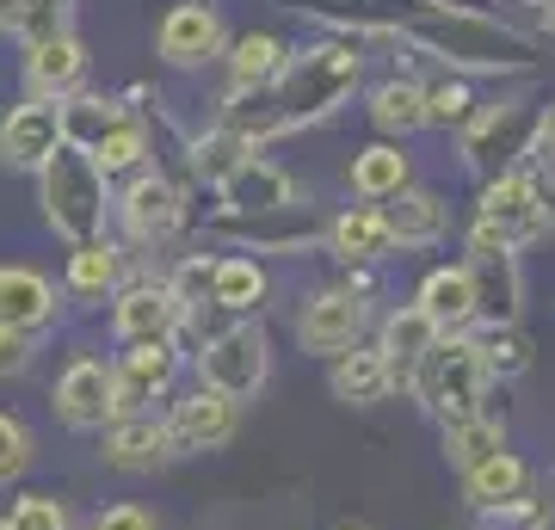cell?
Masks as SVG:
<instances>
[{
	"label": "cell",
	"instance_id": "obj_40",
	"mask_svg": "<svg viewBox=\"0 0 555 530\" xmlns=\"http://www.w3.org/2000/svg\"><path fill=\"white\" fill-rule=\"evenodd\" d=\"M481 364H488V376L494 371H525V346H518V339H494V346H481Z\"/></svg>",
	"mask_w": 555,
	"mask_h": 530
},
{
	"label": "cell",
	"instance_id": "obj_17",
	"mask_svg": "<svg viewBox=\"0 0 555 530\" xmlns=\"http://www.w3.org/2000/svg\"><path fill=\"white\" fill-rule=\"evenodd\" d=\"M377 217H383V229H389V241H401V247H420V241L444 235V204H438L433 192H408V185H401Z\"/></svg>",
	"mask_w": 555,
	"mask_h": 530
},
{
	"label": "cell",
	"instance_id": "obj_23",
	"mask_svg": "<svg viewBox=\"0 0 555 530\" xmlns=\"http://www.w3.org/2000/svg\"><path fill=\"white\" fill-rule=\"evenodd\" d=\"M525 488H531V469H525L513 451H500V456H488L481 469H469V500H476V506H500V512H506V506L525 500Z\"/></svg>",
	"mask_w": 555,
	"mask_h": 530
},
{
	"label": "cell",
	"instance_id": "obj_45",
	"mask_svg": "<svg viewBox=\"0 0 555 530\" xmlns=\"http://www.w3.org/2000/svg\"><path fill=\"white\" fill-rule=\"evenodd\" d=\"M346 530H352V525H346Z\"/></svg>",
	"mask_w": 555,
	"mask_h": 530
},
{
	"label": "cell",
	"instance_id": "obj_41",
	"mask_svg": "<svg viewBox=\"0 0 555 530\" xmlns=\"http://www.w3.org/2000/svg\"><path fill=\"white\" fill-rule=\"evenodd\" d=\"M93 530H155V518H149L142 506H112V512L93 518Z\"/></svg>",
	"mask_w": 555,
	"mask_h": 530
},
{
	"label": "cell",
	"instance_id": "obj_39",
	"mask_svg": "<svg viewBox=\"0 0 555 530\" xmlns=\"http://www.w3.org/2000/svg\"><path fill=\"white\" fill-rule=\"evenodd\" d=\"M31 364V339L20 327H0V376H20Z\"/></svg>",
	"mask_w": 555,
	"mask_h": 530
},
{
	"label": "cell",
	"instance_id": "obj_29",
	"mask_svg": "<svg viewBox=\"0 0 555 530\" xmlns=\"http://www.w3.org/2000/svg\"><path fill=\"white\" fill-rule=\"evenodd\" d=\"M371 118L383 124V130H420L426 124V87H414V80H389V87H377V99H371Z\"/></svg>",
	"mask_w": 555,
	"mask_h": 530
},
{
	"label": "cell",
	"instance_id": "obj_25",
	"mask_svg": "<svg viewBox=\"0 0 555 530\" xmlns=\"http://www.w3.org/2000/svg\"><path fill=\"white\" fill-rule=\"evenodd\" d=\"M118 124H124V112L118 105H105V99H75V105H62V142L80 148V155H93Z\"/></svg>",
	"mask_w": 555,
	"mask_h": 530
},
{
	"label": "cell",
	"instance_id": "obj_14",
	"mask_svg": "<svg viewBox=\"0 0 555 530\" xmlns=\"http://www.w3.org/2000/svg\"><path fill=\"white\" fill-rule=\"evenodd\" d=\"M222 197H229V204H235L241 217H272V210H291V179L278 173V167H266V160H241L235 173L222 179Z\"/></svg>",
	"mask_w": 555,
	"mask_h": 530
},
{
	"label": "cell",
	"instance_id": "obj_8",
	"mask_svg": "<svg viewBox=\"0 0 555 530\" xmlns=\"http://www.w3.org/2000/svg\"><path fill=\"white\" fill-rule=\"evenodd\" d=\"M62 148V105L56 99H31L0 124V167H43Z\"/></svg>",
	"mask_w": 555,
	"mask_h": 530
},
{
	"label": "cell",
	"instance_id": "obj_18",
	"mask_svg": "<svg viewBox=\"0 0 555 530\" xmlns=\"http://www.w3.org/2000/svg\"><path fill=\"white\" fill-rule=\"evenodd\" d=\"M167 451H173V438H167V426H160V419H149V413L118 419V426H112V438H105V456H112L118 469H155Z\"/></svg>",
	"mask_w": 555,
	"mask_h": 530
},
{
	"label": "cell",
	"instance_id": "obj_27",
	"mask_svg": "<svg viewBox=\"0 0 555 530\" xmlns=\"http://www.w3.org/2000/svg\"><path fill=\"white\" fill-rule=\"evenodd\" d=\"M259 296H266V272H259L254 259H222L217 272H210V302L217 309H254Z\"/></svg>",
	"mask_w": 555,
	"mask_h": 530
},
{
	"label": "cell",
	"instance_id": "obj_2",
	"mask_svg": "<svg viewBox=\"0 0 555 530\" xmlns=\"http://www.w3.org/2000/svg\"><path fill=\"white\" fill-rule=\"evenodd\" d=\"M426 50H438L444 62H469V68H525L531 62V43L500 31L494 20H481L469 7H438V13H420L408 25Z\"/></svg>",
	"mask_w": 555,
	"mask_h": 530
},
{
	"label": "cell",
	"instance_id": "obj_34",
	"mask_svg": "<svg viewBox=\"0 0 555 530\" xmlns=\"http://www.w3.org/2000/svg\"><path fill=\"white\" fill-rule=\"evenodd\" d=\"M13 25H20L25 38H31V50H38V43L68 31V0H20V20Z\"/></svg>",
	"mask_w": 555,
	"mask_h": 530
},
{
	"label": "cell",
	"instance_id": "obj_12",
	"mask_svg": "<svg viewBox=\"0 0 555 530\" xmlns=\"http://www.w3.org/2000/svg\"><path fill=\"white\" fill-rule=\"evenodd\" d=\"M222 43V25L210 7H173L167 20H160V56L173 62V68H198V62L217 56Z\"/></svg>",
	"mask_w": 555,
	"mask_h": 530
},
{
	"label": "cell",
	"instance_id": "obj_9",
	"mask_svg": "<svg viewBox=\"0 0 555 530\" xmlns=\"http://www.w3.org/2000/svg\"><path fill=\"white\" fill-rule=\"evenodd\" d=\"M358 334H364V302H358L352 290H321L315 302L302 309V321H297L302 352H321V358L352 352Z\"/></svg>",
	"mask_w": 555,
	"mask_h": 530
},
{
	"label": "cell",
	"instance_id": "obj_1",
	"mask_svg": "<svg viewBox=\"0 0 555 530\" xmlns=\"http://www.w3.org/2000/svg\"><path fill=\"white\" fill-rule=\"evenodd\" d=\"M352 87H358V56L346 50V43H327V50H309L302 62H284V75L272 80V112L254 118V137H272V130H297V124L327 118Z\"/></svg>",
	"mask_w": 555,
	"mask_h": 530
},
{
	"label": "cell",
	"instance_id": "obj_4",
	"mask_svg": "<svg viewBox=\"0 0 555 530\" xmlns=\"http://www.w3.org/2000/svg\"><path fill=\"white\" fill-rule=\"evenodd\" d=\"M420 395L433 401L444 419H469L481 413V389H488V364H481V346L476 339H444L426 358H420Z\"/></svg>",
	"mask_w": 555,
	"mask_h": 530
},
{
	"label": "cell",
	"instance_id": "obj_21",
	"mask_svg": "<svg viewBox=\"0 0 555 530\" xmlns=\"http://www.w3.org/2000/svg\"><path fill=\"white\" fill-rule=\"evenodd\" d=\"M389 358L383 352H339V364H334V395L339 401H352V408H371V401H383L389 395Z\"/></svg>",
	"mask_w": 555,
	"mask_h": 530
},
{
	"label": "cell",
	"instance_id": "obj_6",
	"mask_svg": "<svg viewBox=\"0 0 555 530\" xmlns=\"http://www.w3.org/2000/svg\"><path fill=\"white\" fill-rule=\"evenodd\" d=\"M481 222H488L506 247H518V241H531V235H543V229H550V197L537 192L525 173H500L494 185H488Z\"/></svg>",
	"mask_w": 555,
	"mask_h": 530
},
{
	"label": "cell",
	"instance_id": "obj_7",
	"mask_svg": "<svg viewBox=\"0 0 555 530\" xmlns=\"http://www.w3.org/2000/svg\"><path fill=\"white\" fill-rule=\"evenodd\" d=\"M531 130H537L531 105H500V112H481V118L469 124V160H476L488 179L513 173V160L525 155Z\"/></svg>",
	"mask_w": 555,
	"mask_h": 530
},
{
	"label": "cell",
	"instance_id": "obj_36",
	"mask_svg": "<svg viewBox=\"0 0 555 530\" xmlns=\"http://www.w3.org/2000/svg\"><path fill=\"white\" fill-rule=\"evenodd\" d=\"M137 160H142V130L130 118H124L118 130L93 148V167H100V173H118V167H137Z\"/></svg>",
	"mask_w": 555,
	"mask_h": 530
},
{
	"label": "cell",
	"instance_id": "obj_28",
	"mask_svg": "<svg viewBox=\"0 0 555 530\" xmlns=\"http://www.w3.org/2000/svg\"><path fill=\"white\" fill-rule=\"evenodd\" d=\"M389 247H396V241H389L377 210H352V217L334 222V254L339 259H383Z\"/></svg>",
	"mask_w": 555,
	"mask_h": 530
},
{
	"label": "cell",
	"instance_id": "obj_5",
	"mask_svg": "<svg viewBox=\"0 0 555 530\" xmlns=\"http://www.w3.org/2000/svg\"><path fill=\"white\" fill-rule=\"evenodd\" d=\"M266 334L259 327H229L222 339H210L198 358V376H204V389H217L229 395V401H241V395H254L259 383H266Z\"/></svg>",
	"mask_w": 555,
	"mask_h": 530
},
{
	"label": "cell",
	"instance_id": "obj_3",
	"mask_svg": "<svg viewBox=\"0 0 555 530\" xmlns=\"http://www.w3.org/2000/svg\"><path fill=\"white\" fill-rule=\"evenodd\" d=\"M43 210L56 222V235H68L75 247L100 241L105 229V173L93 167V155H80L62 142L56 155L43 160Z\"/></svg>",
	"mask_w": 555,
	"mask_h": 530
},
{
	"label": "cell",
	"instance_id": "obj_32",
	"mask_svg": "<svg viewBox=\"0 0 555 530\" xmlns=\"http://www.w3.org/2000/svg\"><path fill=\"white\" fill-rule=\"evenodd\" d=\"M476 118H481V112H476V99H469V87L444 80V87L426 93V124H438V130H469Z\"/></svg>",
	"mask_w": 555,
	"mask_h": 530
},
{
	"label": "cell",
	"instance_id": "obj_16",
	"mask_svg": "<svg viewBox=\"0 0 555 530\" xmlns=\"http://www.w3.org/2000/svg\"><path fill=\"white\" fill-rule=\"evenodd\" d=\"M56 314V290L43 284L38 272H25V266H0V327H43Z\"/></svg>",
	"mask_w": 555,
	"mask_h": 530
},
{
	"label": "cell",
	"instance_id": "obj_20",
	"mask_svg": "<svg viewBox=\"0 0 555 530\" xmlns=\"http://www.w3.org/2000/svg\"><path fill=\"white\" fill-rule=\"evenodd\" d=\"M124 222H130L142 241L173 235V222H179V192L167 185V179H137V185H130V197H124Z\"/></svg>",
	"mask_w": 555,
	"mask_h": 530
},
{
	"label": "cell",
	"instance_id": "obj_13",
	"mask_svg": "<svg viewBox=\"0 0 555 530\" xmlns=\"http://www.w3.org/2000/svg\"><path fill=\"white\" fill-rule=\"evenodd\" d=\"M173 321H179V302L167 284H137V290L118 296V334L130 346H160L173 334Z\"/></svg>",
	"mask_w": 555,
	"mask_h": 530
},
{
	"label": "cell",
	"instance_id": "obj_11",
	"mask_svg": "<svg viewBox=\"0 0 555 530\" xmlns=\"http://www.w3.org/2000/svg\"><path fill=\"white\" fill-rule=\"evenodd\" d=\"M167 438H173L179 451H217V444L235 438V401L217 389L185 395L173 408V419H167Z\"/></svg>",
	"mask_w": 555,
	"mask_h": 530
},
{
	"label": "cell",
	"instance_id": "obj_19",
	"mask_svg": "<svg viewBox=\"0 0 555 530\" xmlns=\"http://www.w3.org/2000/svg\"><path fill=\"white\" fill-rule=\"evenodd\" d=\"M438 346V327L420 309H396L389 327H383V358H389V376H414L420 358Z\"/></svg>",
	"mask_w": 555,
	"mask_h": 530
},
{
	"label": "cell",
	"instance_id": "obj_37",
	"mask_svg": "<svg viewBox=\"0 0 555 530\" xmlns=\"http://www.w3.org/2000/svg\"><path fill=\"white\" fill-rule=\"evenodd\" d=\"M25 463H31V438H25L20 419L0 413V488H7L13 475H25Z\"/></svg>",
	"mask_w": 555,
	"mask_h": 530
},
{
	"label": "cell",
	"instance_id": "obj_15",
	"mask_svg": "<svg viewBox=\"0 0 555 530\" xmlns=\"http://www.w3.org/2000/svg\"><path fill=\"white\" fill-rule=\"evenodd\" d=\"M414 309L433 321L438 334H456V327H469V321H476V284H469L463 266H444V272H433L426 284H420Z\"/></svg>",
	"mask_w": 555,
	"mask_h": 530
},
{
	"label": "cell",
	"instance_id": "obj_24",
	"mask_svg": "<svg viewBox=\"0 0 555 530\" xmlns=\"http://www.w3.org/2000/svg\"><path fill=\"white\" fill-rule=\"evenodd\" d=\"M80 68H87V56H80V43L68 38V31L31 50V87H38V99H56V93H68V87L80 80Z\"/></svg>",
	"mask_w": 555,
	"mask_h": 530
},
{
	"label": "cell",
	"instance_id": "obj_30",
	"mask_svg": "<svg viewBox=\"0 0 555 530\" xmlns=\"http://www.w3.org/2000/svg\"><path fill=\"white\" fill-rule=\"evenodd\" d=\"M284 75V43L278 38H241L235 43V87H272Z\"/></svg>",
	"mask_w": 555,
	"mask_h": 530
},
{
	"label": "cell",
	"instance_id": "obj_33",
	"mask_svg": "<svg viewBox=\"0 0 555 530\" xmlns=\"http://www.w3.org/2000/svg\"><path fill=\"white\" fill-rule=\"evenodd\" d=\"M247 155H254V142H241L235 130H222V137L198 142V155H192V160H198V173H204V179H217V185H222V179L235 173Z\"/></svg>",
	"mask_w": 555,
	"mask_h": 530
},
{
	"label": "cell",
	"instance_id": "obj_38",
	"mask_svg": "<svg viewBox=\"0 0 555 530\" xmlns=\"http://www.w3.org/2000/svg\"><path fill=\"white\" fill-rule=\"evenodd\" d=\"M210 272H217L210 259H185V266H179V277H173V284H167V290H173V302H179V309H185V302H198V296L210 290Z\"/></svg>",
	"mask_w": 555,
	"mask_h": 530
},
{
	"label": "cell",
	"instance_id": "obj_10",
	"mask_svg": "<svg viewBox=\"0 0 555 530\" xmlns=\"http://www.w3.org/2000/svg\"><path fill=\"white\" fill-rule=\"evenodd\" d=\"M56 413L62 426H75V432H93L112 419V371H105L100 358H75L56 383Z\"/></svg>",
	"mask_w": 555,
	"mask_h": 530
},
{
	"label": "cell",
	"instance_id": "obj_44",
	"mask_svg": "<svg viewBox=\"0 0 555 530\" xmlns=\"http://www.w3.org/2000/svg\"><path fill=\"white\" fill-rule=\"evenodd\" d=\"M550 148H555V124H550Z\"/></svg>",
	"mask_w": 555,
	"mask_h": 530
},
{
	"label": "cell",
	"instance_id": "obj_22",
	"mask_svg": "<svg viewBox=\"0 0 555 530\" xmlns=\"http://www.w3.org/2000/svg\"><path fill=\"white\" fill-rule=\"evenodd\" d=\"M444 451H451V463L463 475L481 469L488 456L506 451V432H500V419H488V413H469V419H444Z\"/></svg>",
	"mask_w": 555,
	"mask_h": 530
},
{
	"label": "cell",
	"instance_id": "obj_31",
	"mask_svg": "<svg viewBox=\"0 0 555 530\" xmlns=\"http://www.w3.org/2000/svg\"><path fill=\"white\" fill-rule=\"evenodd\" d=\"M68 284H75L80 296H105L112 284H118V254H112L105 241H87V247H75V266H68Z\"/></svg>",
	"mask_w": 555,
	"mask_h": 530
},
{
	"label": "cell",
	"instance_id": "obj_43",
	"mask_svg": "<svg viewBox=\"0 0 555 530\" xmlns=\"http://www.w3.org/2000/svg\"><path fill=\"white\" fill-rule=\"evenodd\" d=\"M543 20H550V31H555V0H543Z\"/></svg>",
	"mask_w": 555,
	"mask_h": 530
},
{
	"label": "cell",
	"instance_id": "obj_35",
	"mask_svg": "<svg viewBox=\"0 0 555 530\" xmlns=\"http://www.w3.org/2000/svg\"><path fill=\"white\" fill-rule=\"evenodd\" d=\"M0 530H68V512H62L50 493H25L20 506L0 518Z\"/></svg>",
	"mask_w": 555,
	"mask_h": 530
},
{
	"label": "cell",
	"instance_id": "obj_26",
	"mask_svg": "<svg viewBox=\"0 0 555 530\" xmlns=\"http://www.w3.org/2000/svg\"><path fill=\"white\" fill-rule=\"evenodd\" d=\"M408 185V155L401 148H364L352 160V192L358 197H396Z\"/></svg>",
	"mask_w": 555,
	"mask_h": 530
},
{
	"label": "cell",
	"instance_id": "obj_42",
	"mask_svg": "<svg viewBox=\"0 0 555 530\" xmlns=\"http://www.w3.org/2000/svg\"><path fill=\"white\" fill-rule=\"evenodd\" d=\"M20 20V0H0V25H13Z\"/></svg>",
	"mask_w": 555,
	"mask_h": 530
}]
</instances>
